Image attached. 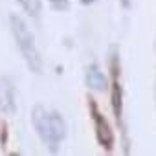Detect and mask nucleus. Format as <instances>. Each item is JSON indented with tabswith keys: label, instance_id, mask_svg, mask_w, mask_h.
Listing matches in <instances>:
<instances>
[{
	"label": "nucleus",
	"instance_id": "nucleus-1",
	"mask_svg": "<svg viewBox=\"0 0 156 156\" xmlns=\"http://www.w3.org/2000/svg\"><path fill=\"white\" fill-rule=\"evenodd\" d=\"M31 121L39 134V138L44 141V145L50 149V152H57L61 141L66 138V121L64 118L55 110H46L42 105H35L31 110Z\"/></svg>",
	"mask_w": 156,
	"mask_h": 156
},
{
	"label": "nucleus",
	"instance_id": "nucleus-2",
	"mask_svg": "<svg viewBox=\"0 0 156 156\" xmlns=\"http://www.w3.org/2000/svg\"><path fill=\"white\" fill-rule=\"evenodd\" d=\"M9 24H11V31H13L15 42H17V46H19V50H20L26 64H28V68L33 73H42V59H41V53H39L37 44H35L33 31L24 22V19L15 15V13L9 17Z\"/></svg>",
	"mask_w": 156,
	"mask_h": 156
},
{
	"label": "nucleus",
	"instance_id": "nucleus-3",
	"mask_svg": "<svg viewBox=\"0 0 156 156\" xmlns=\"http://www.w3.org/2000/svg\"><path fill=\"white\" fill-rule=\"evenodd\" d=\"M90 112H92V119H94V130H96V140H98V143H99L105 151H112L114 141H116L114 132H112V129H110L107 118L98 110V105H96L94 99H90Z\"/></svg>",
	"mask_w": 156,
	"mask_h": 156
},
{
	"label": "nucleus",
	"instance_id": "nucleus-4",
	"mask_svg": "<svg viewBox=\"0 0 156 156\" xmlns=\"http://www.w3.org/2000/svg\"><path fill=\"white\" fill-rule=\"evenodd\" d=\"M0 112H4V114H15L17 112L15 90H13V85L6 77H0Z\"/></svg>",
	"mask_w": 156,
	"mask_h": 156
},
{
	"label": "nucleus",
	"instance_id": "nucleus-5",
	"mask_svg": "<svg viewBox=\"0 0 156 156\" xmlns=\"http://www.w3.org/2000/svg\"><path fill=\"white\" fill-rule=\"evenodd\" d=\"M85 83H87V87L90 90H96V92H105L108 88V79H107V75L101 72V68L98 64H90L87 68Z\"/></svg>",
	"mask_w": 156,
	"mask_h": 156
},
{
	"label": "nucleus",
	"instance_id": "nucleus-6",
	"mask_svg": "<svg viewBox=\"0 0 156 156\" xmlns=\"http://www.w3.org/2000/svg\"><path fill=\"white\" fill-rule=\"evenodd\" d=\"M110 105H112V112L119 123V119L123 116V88L118 81V77H114L112 87H110Z\"/></svg>",
	"mask_w": 156,
	"mask_h": 156
},
{
	"label": "nucleus",
	"instance_id": "nucleus-7",
	"mask_svg": "<svg viewBox=\"0 0 156 156\" xmlns=\"http://www.w3.org/2000/svg\"><path fill=\"white\" fill-rule=\"evenodd\" d=\"M17 2L24 8L26 13H30L33 17H37L42 9V0H17Z\"/></svg>",
	"mask_w": 156,
	"mask_h": 156
},
{
	"label": "nucleus",
	"instance_id": "nucleus-8",
	"mask_svg": "<svg viewBox=\"0 0 156 156\" xmlns=\"http://www.w3.org/2000/svg\"><path fill=\"white\" fill-rule=\"evenodd\" d=\"M55 9H68V0H50Z\"/></svg>",
	"mask_w": 156,
	"mask_h": 156
},
{
	"label": "nucleus",
	"instance_id": "nucleus-9",
	"mask_svg": "<svg viewBox=\"0 0 156 156\" xmlns=\"http://www.w3.org/2000/svg\"><path fill=\"white\" fill-rule=\"evenodd\" d=\"M94 2H98V0H81L83 6H90V4H94Z\"/></svg>",
	"mask_w": 156,
	"mask_h": 156
}]
</instances>
